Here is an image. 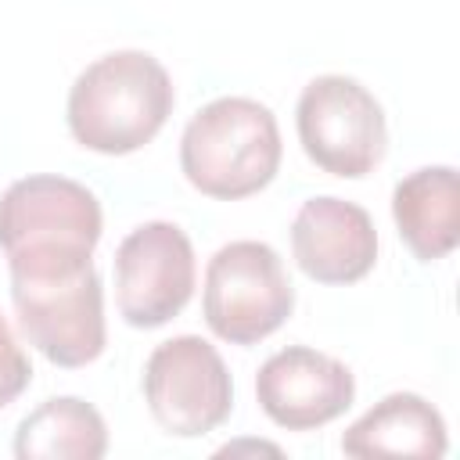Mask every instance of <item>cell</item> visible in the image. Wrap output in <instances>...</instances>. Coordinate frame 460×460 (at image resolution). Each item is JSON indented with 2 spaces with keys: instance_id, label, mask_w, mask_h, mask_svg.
<instances>
[{
  "instance_id": "1",
  "label": "cell",
  "mask_w": 460,
  "mask_h": 460,
  "mask_svg": "<svg viewBox=\"0 0 460 460\" xmlns=\"http://www.w3.org/2000/svg\"><path fill=\"white\" fill-rule=\"evenodd\" d=\"M172 104V79L158 58L147 50H111L75 75L65 119L79 147L129 155L158 137Z\"/></svg>"
},
{
  "instance_id": "2",
  "label": "cell",
  "mask_w": 460,
  "mask_h": 460,
  "mask_svg": "<svg viewBox=\"0 0 460 460\" xmlns=\"http://www.w3.org/2000/svg\"><path fill=\"white\" fill-rule=\"evenodd\" d=\"M277 115L252 97H216L180 137V169L194 190L216 201H241L270 187L280 169Z\"/></svg>"
},
{
  "instance_id": "3",
  "label": "cell",
  "mask_w": 460,
  "mask_h": 460,
  "mask_svg": "<svg viewBox=\"0 0 460 460\" xmlns=\"http://www.w3.org/2000/svg\"><path fill=\"white\" fill-rule=\"evenodd\" d=\"M11 302L25 341L54 367L75 370L104 352V291L93 259L11 266Z\"/></svg>"
},
{
  "instance_id": "4",
  "label": "cell",
  "mask_w": 460,
  "mask_h": 460,
  "mask_svg": "<svg viewBox=\"0 0 460 460\" xmlns=\"http://www.w3.org/2000/svg\"><path fill=\"white\" fill-rule=\"evenodd\" d=\"M101 201L68 176H25L0 194V252L11 266L86 262L101 241Z\"/></svg>"
},
{
  "instance_id": "5",
  "label": "cell",
  "mask_w": 460,
  "mask_h": 460,
  "mask_svg": "<svg viewBox=\"0 0 460 460\" xmlns=\"http://www.w3.org/2000/svg\"><path fill=\"white\" fill-rule=\"evenodd\" d=\"M291 309V277L266 241H230L208 259L201 313L219 341L255 345L270 338Z\"/></svg>"
},
{
  "instance_id": "6",
  "label": "cell",
  "mask_w": 460,
  "mask_h": 460,
  "mask_svg": "<svg viewBox=\"0 0 460 460\" xmlns=\"http://www.w3.org/2000/svg\"><path fill=\"white\" fill-rule=\"evenodd\" d=\"M295 126L305 158L341 180L374 172L388 147V122L377 97L352 75H316L305 83Z\"/></svg>"
},
{
  "instance_id": "7",
  "label": "cell",
  "mask_w": 460,
  "mask_h": 460,
  "mask_svg": "<svg viewBox=\"0 0 460 460\" xmlns=\"http://www.w3.org/2000/svg\"><path fill=\"white\" fill-rule=\"evenodd\" d=\"M144 399L165 435L198 438L230 417L234 381L216 345L198 334H176L147 356Z\"/></svg>"
},
{
  "instance_id": "8",
  "label": "cell",
  "mask_w": 460,
  "mask_h": 460,
  "mask_svg": "<svg viewBox=\"0 0 460 460\" xmlns=\"http://www.w3.org/2000/svg\"><path fill=\"white\" fill-rule=\"evenodd\" d=\"M194 248L176 223H140L115 248V302L129 327L155 331L180 316L194 295Z\"/></svg>"
},
{
  "instance_id": "9",
  "label": "cell",
  "mask_w": 460,
  "mask_h": 460,
  "mask_svg": "<svg viewBox=\"0 0 460 460\" xmlns=\"http://www.w3.org/2000/svg\"><path fill=\"white\" fill-rule=\"evenodd\" d=\"M255 399L262 413L288 431H313L341 417L356 399L352 370L309 345L273 352L255 374Z\"/></svg>"
},
{
  "instance_id": "10",
  "label": "cell",
  "mask_w": 460,
  "mask_h": 460,
  "mask_svg": "<svg viewBox=\"0 0 460 460\" xmlns=\"http://www.w3.org/2000/svg\"><path fill=\"white\" fill-rule=\"evenodd\" d=\"M291 252L316 284H356L377 262V230L363 205L320 194L291 219Z\"/></svg>"
},
{
  "instance_id": "11",
  "label": "cell",
  "mask_w": 460,
  "mask_h": 460,
  "mask_svg": "<svg viewBox=\"0 0 460 460\" xmlns=\"http://www.w3.org/2000/svg\"><path fill=\"white\" fill-rule=\"evenodd\" d=\"M392 219L402 244L420 259H446L460 241V180L453 165H424L392 190Z\"/></svg>"
},
{
  "instance_id": "12",
  "label": "cell",
  "mask_w": 460,
  "mask_h": 460,
  "mask_svg": "<svg viewBox=\"0 0 460 460\" xmlns=\"http://www.w3.org/2000/svg\"><path fill=\"white\" fill-rule=\"evenodd\" d=\"M449 449L442 413L417 392H392L374 402L341 435L349 456H420L438 460Z\"/></svg>"
},
{
  "instance_id": "13",
  "label": "cell",
  "mask_w": 460,
  "mask_h": 460,
  "mask_svg": "<svg viewBox=\"0 0 460 460\" xmlns=\"http://www.w3.org/2000/svg\"><path fill=\"white\" fill-rule=\"evenodd\" d=\"M104 453H108L104 417L75 395H58L40 402L29 417H22L14 431L18 460H101Z\"/></svg>"
},
{
  "instance_id": "14",
  "label": "cell",
  "mask_w": 460,
  "mask_h": 460,
  "mask_svg": "<svg viewBox=\"0 0 460 460\" xmlns=\"http://www.w3.org/2000/svg\"><path fill=\"white\" fill-rule=\"evenodd\" d=\"M32 381V367H29V356L22 352L11 323L0 316V410L11 406Z\"/></svg>"
}]
</instances>
